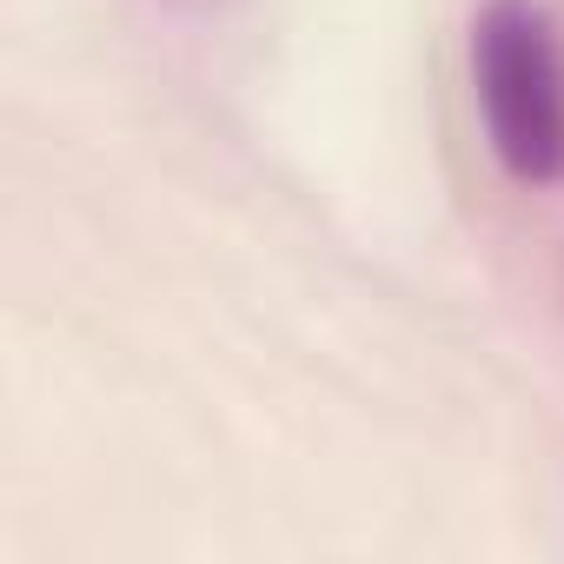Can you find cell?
<instances>
[{"mask_svg":"<svg viewBox=\"0 0 564 564\" xmlns=\"http://www.w3.org/2000/svg\"><path fill=\"white\" fill-rule=\"evenodd\" d=\"M471 94L498 166L518 186H564V41L538 0L471 14Z\"/></svg>","mask_w":564,"mask_h":564,"instance_id":"cell-1","label":"cell"}]
</instances>
